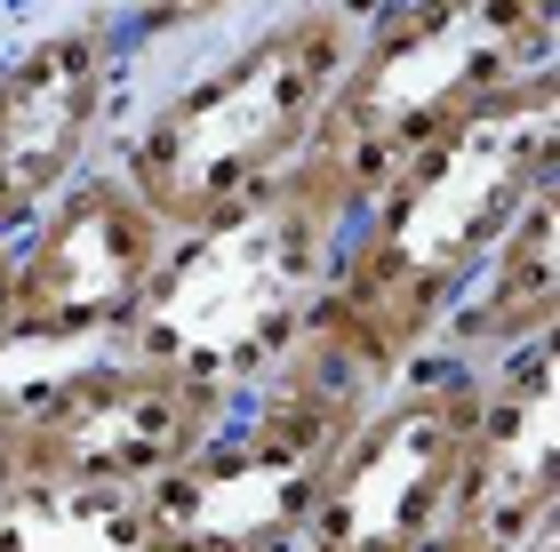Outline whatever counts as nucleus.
Segmentation results:
<instances>
[{
  "label": "nucleus",
  "mask_w": 560,
  "mask_h": 552,
  "mask_svg": "<svg viewBox=\"0 0 560 552\" xmlns=\"http://www.w3.org/2000/svg\"><path fill=\"white\" fill-rule=\"evenodd\" d=\"M552 185H560V81L545 64L497 89L489 105H472L432 144H417L369 192V209L345 224L337 257H328V281L304 320V353H320L361 392H385L393 376L432 361L472 272Z\"/></svg>",
  "instance_id": "f257e3e1"
},
{
  "label": "nucleus",
  "mask_w": 560,
  "mask_h": 552,
  "mask_svg": "<svg viewBox=\"0 0 560 552\" xmlns=\"http://www.w3.org/2000/svg\"><path fill=\"white\" fill-rule=\"evenodd\" d=\"M552 24L560 0H393L376 24L361 16V40L296 161V185L352 224L417 144L456 129L521 72H545Z\"/></svg>",
  "instance_id": "f03ea898"
},
{
  "label": "nucleus",
  "mask_w": 560,
  "mask_h": 552,
  "mask_svg": "<svg viewBox=\"0 0 560 552\" xmlns=\"http://www.w3.org/2000/svg\"><path fill=\"white\" fill-rule=\"evenodd\" d=\"M352 40H361V9H337V0L289 9L280 24L248 33L233 57H217L192 89H176L129 137L120 177L168 224V240L200 233V224L233 216L296 177Z\"/></svg>",
  "instance_id": "7ed1b4c3"
},
{
  "label": "nucleus",
  "mask_w": 560,
  "mask_h": 552,
  "mask_svg": "<svg viewBox=\"0 0 560 552\" xmlns=\"http://www.w3.org/2000/svg\"><path fill=\"white\" fill-rule=\"evenodd\" d=\"M337 240L345 216H328L296 177L200 233H176L137 320L120 329V353L209 376L224 392L265 385L304 344Z\"/></svg>",
  "instance_id": "20e7f679"
},
{
  "label": "nucleus",
  "mask_w": 560,
  "mask_h": 552,
  "mask_svg": "<svg viewBox=\"0 0 560 552\" xmlns=\"http://www.w3.org/2000/svg\"><path fill=\"white\" fill-rule=\"evenodd\" d=\"M376 392L337 376L320 353L280 361L265 385L233 400V416L168 465L137 505V544L144 552H289L304 544V520L320 505L328 457L345 448L352 416Z\"/></svg>",
  "instance_id": "39448f33"
},
{
  "label": "nucleus",
  "mask_w": 560,
  "mask_h": 552,
  "mask_svg": "<svg viewBox=\"0 0 560 552\" xmlns=\"http://www.w3.org/2000/svg\"><path fill=\"white\" fill-rule=\"evenodd\" d=\"M489 368L472 361H417L352 416L345 448L328 457L320 505L296 552H432L456 505V472L480 416Z\"/></svg>",
  "instance_id": "423d86ee"
},
{
  "label": "nucleus",
  "mask_w": 560,
  "mask_h": 552,
  "mask_svg": "<svg viewBox=\"0 0 560 552\" xmlns=\"http://www.w3.org/2000/svg\"><path fill=\"white\" fill-rule=\"evenodd\" d=\"M241 392L209 376L105 353L24 392V489L48 496H144L168 465L233 416Z\"/></svg>",
  "instance_id": "0eeeda50"
},
{
  "label": "nucleus",
  "mask_w": 560,
  "mask_h": 552,
  "mask_svg": "<svg viewBox=\"0 0 560 552\" xmlns=\"http://www.w3.org/2000/svg\"><path fill=\"white\" fill-rule=\"evenodd\" d=\"M16 248V344H105L137 320L168 224L120 168H81L48 209L9 240Z\"/></svg>",
  "instance_id": "6e6552de"
},
{
  "label": "nucleus",
  "mask_w": 560,
  "mask_h": 552,
  "mask_svg": "<svg viewBox=\"0 0 560 552\" xmlns=\"http://www.w3.org/2000/svg\"><path fill=\"white\" fill-rule=\"evenodd\" d=\"M113 89H120L113 16L48 24L40 40H24L0 64V240H16L89 168Z\"/></svg>",
  "instance_id": "1a4fd4ad"
},
{
  "label": "nucleus",
  "mask_w": 560,
  "mask_h": 552,
  "mask_svg": "<svg viewBox=\"0 0 560 552\" xmlns=\"http://www.w3.org/2000/svg\"><path fill=\"white\" fill-rule=\"evenodd\" d=\"M552 513H560V385L545 337L504 353L480 385L456 505L432 552H528L552 537Z\"/></svg>",
  "instance_id": "9d476101"
},
{
  "label": "nucleus",
  "mask_w": 560,
  "mask_h": 552,
  "mask_svg": "<svg viewBox=\"0 0 560 552\" xmlns=\"http://www.w3.org/2000/svg\"><path fill=\"white\" fill-rule=\"evenodd\" d=\"M552 216H560L552 192H537L521 209V224L497 240V257L472 272L465 296H456L448 329H441V344H432L441 361L497 368L504 353L552 337V313H560V289H552Z\"/></svg>",
  "instance_id": "9b49d317"
},
{
  "label": "nucleus",
  "mask_w": 560,
  "mask_h": 552,
  "mask_svg": "<svg viewBox=\"0 0 560 552\" xmlns=\"http://www.w3.org/2000/svg\"><path fill=\"white\" fill-rule=\"evenodd\" d=\"M0 552H144L129 496H48L24 489L0 513Z\"/></svg>",
  "instance_id": "f8f14e48"
},
{
  "label": "nucleus",
  "mask_w": 560,
  "mask_h": 552,
  "mask_svg": "<svg viewBox=\"0 0 560 552\" xmlns=\"http://www.w3.org/2000/svg\"><path fill=\"white\" fill-rule=\"evenodd\" d=\"M224 9H241V0H137V33H144V40L200 33V24H217Z\"/></svg>",
  "instance_id": "ddd939ff"
},
{
  "label": "nucleus",
  "mask_w": 560,
  "mask_h": 552,
  "mask_svg": "<svg viewBox=\"0 0 560 552\" xmlns=\"http://www.w3.org/2000/svg\"><path fill=\"white\" fill-rule=\"evenodd\" d=\"M24 496V392L0 385V513Z\"/></svg>",
  "instance_id": "4468645a"
},
{
  "label": "nucleus",
  "mask_w": 560,
  "mask_h": 552,
  "mask_svg": "<svg viewBox=\"0 0 560 552\" xmlns=\"http://www.w3.org/2000/svg\"><path fill=\"white\" fill-rule=\"evenodd\" d=\"M9 353H24V344H16V248L0 240V368H9Z\"/></svg>",
  "instance_id": "2eb2a0df"
},
{
  "label": "nucleus",
  "mask_w": 560,
  "mask_h": 552,
  "mask_svg": "<svg viewBox=\"0 0 560 552\" xmlns=\"http://www.w3.org/2000/svg\"><path fill=\"white\" fill-rule=\"evenodd\" d=\"M528 552H560V537H545V544H528Z\"/></svg>",
  "instance_id": "dca6fc26"
},
{
  "label": "nucleus",
  "mask_w": 560,
  "mask_h": 552,
  "mask_svg": "<svg viewBox=\"0 0 560 552\" xmlns=\"http://www.w3.org/2000/svg\"><path fill=\"white\" fill-rule=\"evenodd\" d=\"M289 552H296V544H289Z\"/></svg>",
  "instance_id": "f3484780"
}]
</instances>
